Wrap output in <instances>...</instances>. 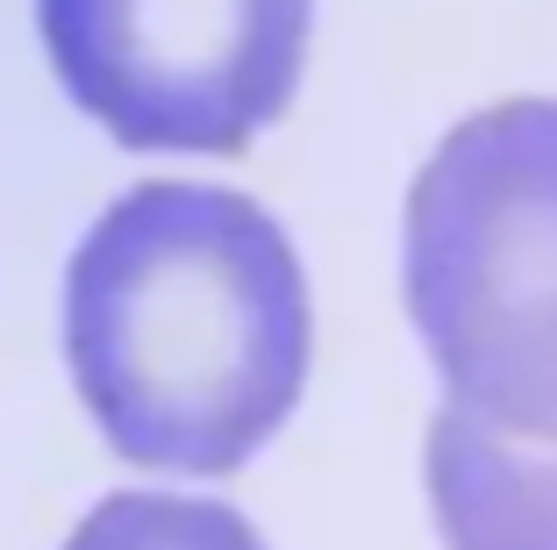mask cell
I'll return each mask as SVG.
<instances>
[{
	"label": "cell",
	"instance_id": "cell-1",
	"mask_svg": "<svg viewBox=\"0 0 557 550\" xmlns=\"http://www.w3.org/2000/svg\"><path fill=\"white\" fill-rule=\"evenodd\" d=\"M314 315L286 229L236 186L144 179L65 265V357L144 472H236L308 387Z\"/></svg>",
	"mask_w": 557,
	"mask_h": 550
},
{
	"label": "cell",
	"instance_id": "cell-2",
	"mask_svg": "<svg viewBox=\"0 0 557 550\" xmlns=\"http://www.w3.org/2000/svg\"><path fill=\"white\" fill-rule=\"evenodd\" d=\"M400 293L450 407L557 437V100L465 114L408 186Z\"/></svg>",
	"mask_w": 557,
	"mask_h": 550
},
{
	"label": "cell",
	"instance_id": "cell-3",
	"mask_svg": "<svg viewBox=\"0 0 557 550\" xmlns=\"http://www.w3.org/2000/svg\"><path fill=\"white\" fill-rule=\"evenodd\" d=\"M314 0H36L65 94L129 150L230 158L308 65Z\"/></svg>",
	"mask_w": 557,
	"mask_h": 550
},
{
	"label": "cell",
	"instance_id": "cell-4",
	"mask_svg": "<svg viewBox=\"0 0 557 550\" xmlns=\"http://www.w3.org/2000/svg\"><path fill=\"white\" fill-rule=\"evenodd\" d=\"M422 472L450 550H557V437H508L436 407Z\"/></svg>",
	"mask_w": 557,
	"mask_h": 550
},
{
	"label": "cell",
	"instance_id": "cell-5",
	"mask_svg": "<svg viewBox=\"0 0 557 550\" xmlns=\"http://www.w3.org/2000/svg\"><path fill=\"white\" fill-rule=\"evenodd\" d=\"M65 550H264L236 508L222 501H186V493H108Z\"/></svg>",
	"mask_w": 557,
	"mask_h": 550
}]
</instances>
